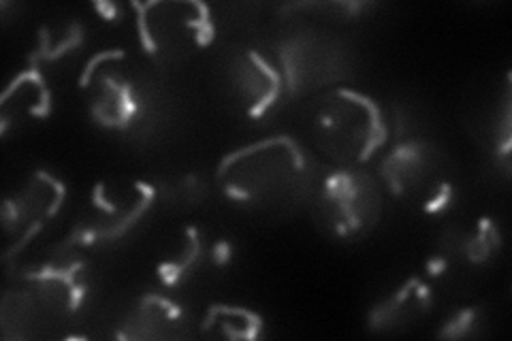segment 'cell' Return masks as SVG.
<instances>
[{
    "label": "cell",
    "instance_id": "1",
    "mask_svg": "<svg viewBox=\"0 0 512 341\" xmlns=\"http://www.w3.org/2000/svg\"><path fill=\"white\" fill-rule=\"evenodd\" d=\"M216 180L237 207L269 220H288L312 203L323 173L297 139L276 135L224 156Z\"/></svg>",
    "mask_w": 512,
    "mask_h": 341
},
{
    "label": "cell",
    "instance_id": "2",
    "mask_svg": "<svg viewBox=\"0 0 512 341\" xmlns=\"http://www.w3.org/2000/svg\"><path fill=\"white\" fill-rule=\"evenodd\" d=\"M312 137L318 152L338 167L361 169L387 145L389 124L372 96L340 86L318 99Z\"/></svg>",
    "mask_w": 512,
    "mask_h": 341
},
{
    "label": "cell",
    "instance_id": "3",
    "mask_svg": "<svg viewBox=\"0 0 512 341\" xmlns=\"http://www.w3.org/2000/svg\"><path fill=\"white\" fill-rule=\"evenodd\" d=\"M310 214L318 233L333 241H361L382 218V184L378 175L335 167L320 180Z\"/></svg>",
    "mask_w": 512,
    "mask_h": 341
},
{
    "label": "cell",
    "instance_id": "4",
    "mask_svg": "<svg viewBox=\"0 0 512 341\" xmlns=\"http://www.w3.org/2000/svg\"><path fill=\"white\" fill-rule=\"evenodd\" d=\"M139 43L160 64H182L216 37L212 9L199 0H154L133 3Z\"/></svg>",
    "mask_w": 512,
    "mask_h": 341
},
{
    "label": "cell",
    "instance_id": "5",
    "mask_svg": "<svg viewBox=\"0 0 512 341\" xmlns=\"http://www.w3.org/2000/svg\"><path fill=\"white\" fill-rule=\"evenodd\" d=\"M378 180L395 199L414 203L427 216L442 214L455 197L448 158L434 143L421 139L397 141L380 160Z\"/></svg>",
    "mask_w": 512,
    "mask_h": 341
},
{
    "label": "cell",
    "instance_id": "6",
    "mask_svg": "<svg viewBox=\"0 0 512 341\" xmlns=\"http://www.w3.org/2000/svg\"><path fill=\"white\" fill-rule=\"evenodd\" d=\"M158 199L154 184L131 180L118 186L99 182L92 190L88 207L73 231L60 243L67 248H105L131 235L137 226L150 216Z\"/></svg>",
    "mask_w": 512,
    "mask_h": 341
},
{
    "label": "cell",
    "instance_id": "7",
    "mask_svg": "<svg viewBox=\"0 0 512 341\" xmlns=\"http://www.w3.org/2000/svg\"><path fill=\"white\" fill-rule=\"evenodd\" d=\"M284 81V103L325 88H340L350 77L344 43L323 30H299L276 45Z\"/></svg>",
    "mask_w": 512,
    "mask_h": 341
},
{
    "label": "cell",
    "instance_id": "8",
    "mask_svg": "<svg viewBox=\"0 0 512 341\" xmlns=\"http://www.w3.org/2000/svg\"><path fill=\"white\" fill-rule=\"evenodd\" d=\"M67 201V186L50 171H32L28 182L3 203V226L9 237L15 239L5 252V261L18 256L32 239L50 224Z\"/></svg>",
    "mask_w": 512,
    "mask_h": 341
},
{
    "label": "cell",
    "instance_id": "9",
    "mask_svg": "<svg viewBox=\"0 0 512 341\" xmlns=\"http://www.w3.org/2000/svg\"><path fill=\"white\" fill-rule=\"evenodd\" d=\"M18 280L22 282L20 288L35 303L43 324L75 316L88 297L84 261L43 265L24 271Z\"/></svg>",
    "mask_w": 512,
    "mask_h": 341
},
{
    "label": "cell",
    "instance_id": "10",
    "mask_svg": "<svg viewBox=\"0 0 512 341\" xmlns=\"http://www.w3.org/2000/svg\"><path fill=\"white\" fill-rule=\"evenodd\" d=\"M512 92L510 73H506L500 92L478 96V107L468 113V131L489 156L510 171V135H512Z\"/></svg>",
    "mask_w": 512,
    "mask_h": 341
},
{
    "label": "cell",
    "instance_id": "11",
    "mask_svg": "<svg viewBox=\"0 0 512 341\" xmlns=\"http://www.w3.org/2000/svg\"><path fill=\"white\" fill-rule=\"evenodd\" d=\"M231 69L233 84L248 105V118L261 120L271 109H276V105L284 103L282 73L259 52H242Z\"/></svg>",
    "mask_w": 512,
    "mask_h": 341
},
{
    "label": "cell",
    "instance_id": "12",
    "mask_svg": "<svg viewBox=\"0 0 512 341\" xmlns=\"http://www.w3.org/2000/svg\"><path fill=\"white\" fill-rule=\"evenodd\" d=\"M188 335V316L178 303L163 295H143L118 329V339L165 341Z\"/></svg>",
    "mask_w": 512,
    "mask_h": 341
},
{
    "label": "cell",
    "instance_id": "13",
    "mask_svg": "<svg viewBox=\"0 0 512 341\" xmlns=\"http://www.w3.org/2000/svg\"><path fill=\"white\" fill-rule=\"evenodd\" d=\"M434 307L431 286L414 275L399 286L393 295L372 307L367 329L372 333H402L425 320Z\"/></svg>",
    "mask_w": 512,
    "mask_h": 341
},
{
    "label": "cell",
    "instance_id": "14",
    "mask_svg": "<svg viewBox=\"0 0 512 341\" xmlns=\"http://www.w3.org/2000/svg\"><path fill=\"white\" fill-rule=\"evenodd\" d=\"M141 113L143 105L131 81L109 73L99 77V88L90 103V116L96 124L126 133L141 120Z\"/></svg>",
    "mask_w": 512,
    "mask_h": 341
},
{
    "label": "cell",
    "instance_id": "15",
    "mask_svg": "<svg viewBox=\"0 0 512 341\" xmlns=\"http://www.w3.org/2000/svg\"><path fill=\"white\" fill-rule=\"evenodd\" d=\"M11 103H15L13 111L3 113V128H0L3 135L7 133L13 116H28L32 120H47L52 116V90L47 86V81L39 69L28 67L11 79V84L5 88L3 96H0V107Z\"/></svg>",
    "mask_w": 512,
    "mask_h": 341
},
{
    "label": "cell",
    "instance_id": "16",
    "mask_svg": "<svg viewBox=\"0 0 512 341\" xmlns=\"http://www.w3.org/2000/svg\"><path fill=\"white\" fill-rule=\"evenodd\" d=\"M265 322L261 314H256L242 305L216 303L207 310L201 333L214 339H231V341H254L261 339Z\"/></svg>",
    "mask_w": 512,
    "mask_h": 341
},
{
    "label": "cell",
    "instance_id": "17",
    "mask_svg": "<svg viewBox=\"0 0 512 341\" xmlns=\"http://www.w3.org/2000/svg\"><path fill=\"white\" fill-rule=\"evenodd\" d=\"M207 261H210V248L203 241L201 229L199 226H186L180 250L158 265V280L165 288H178Z\"/></svg>",
    "mask_w": 512,
    "mask_h": 341
},
{
    "label": "cell",
    "instance_id": "18",
    "mask_svg": "<svg viewBox=\"0 0 512 341\" xmlns=\"http://www.w3.org/2000/svg\"><path fill=\"white\" fill-rule=\"evenodd\" d=\"M86 32L84 26L79 22L69 24V28L62 32V37H54L52 30L43 26L39 30V45L28 54V64L32 69H39L41 62H58L64 56L73 54L79 47H84L86 43Z\"/></svg>",
    "mask_w": 512,
    "mask_h": 341
},
{
    "label": "cell",
    "instance_id": "19",
    "mask_svg": "<svg viewBox=\"0 0 512 341\" xmlns=\"http://www.w3.org/2000/svg\"><path fill=\"white\" fill-rule=\"evenodd\" d=\"M500 246L502 233L498 222H493L491 218H480L476 222V229L472 233H466V239H463L461 258H466L472 265H483L500 250Z\"/></svg>",
    "mask_w": 512,
    "mask_h": 341
},
{
    "label": "cell",
    "instance_id": "20",
    "mask_svg": "<svg viewBox=\"0 0 512 341\" xmlns=\"http://www.w3.org/2000/svg\"><path fill=\"white\" fill-rule=\"evenodd\" d=\"M158 190V188H156ZM165 205L175 209L197 207L207 197V184L199 175H182L171 180L163 190H158Z\"/></svg>",
    "mask_w": 512,
    "mask_h": 341
},
{
    "label": "cell",
    "instance_id": "21",
    "mask_svg": "<svg viewBox=\"0 0 512 341\" xmlns=\"http://www.w3.org/2000/svg\"><path fill=\"white\" fill-rule=\"evenodd\" d=\"M374 5L370 3H293V5H284L282 13H316L320 18H329V20H355L361 18L363 11L372 9Z\"/></svg>",
    "mask_w": 512,
    "mask_h": 341
},
{
    "label": "cell",
    "instance_id": "22",
    "mask_svg": "<svg viewBox=\"0 0 512 341\" xmlns=\"http://www.w3.org/2000/svg\"><path fill=\"white\" fill-rule=\"evenodd\" d=\"M480 327H483V310H480V307H466V310H459L455 316H451L442 324L438 337H446V339L476 337Z\"/></svg>",
    "mask_w": 512,
    "mask_h": 341
},
{
    "label": "cell",
    "instance_id": "23",
    "mask_svg": "<svg viewBox=\"0 0 512 341\" xmlns=\"http://www.w3.org/2000/svg\"><path fill=\"white\" fill-rule=\"evenodd\" d=\"M116 58H124V52H122V50H109V52L96 54V56L86 64V69L82 71V75H79V88L86 90V88L92 84L94 73L99 71L101 64H103L105 60H116Z\"/></svg>",
    "mask_w": 512,
    "mask_h": 341
},
{
    "label": "cell",
    "instance_id": "24",
    "mask_svg": "<svg viewBox=\"0 0 512 341\" xmlns=\"http://www.w3.org/2000/svg\"><path fill=\"white\" fill-rule=\"evenodd\" d=\"M231 256H233V248L227 239H220L214 243V246H210V261L218 267L227 265L231 261Z\"/></svg>",
    "mask_w": 512,
    "mask_h": 341
},
{
    "label": "cell",
    "instance_id": "25",
    "mask_svg": "<svg viewBox=\"0 0 512 341\" xmlns=\"http://www.w3.org/2000/svg\"><path fill=\"white\" fill-rule=\"evenodd\" d=\"M94 11L99 13L105 22H118L124 15L122 7L114 5V3H94Z\"/></svg>",
    "mask_w": 512,
    "mask_h": 341
}]
</instances>
